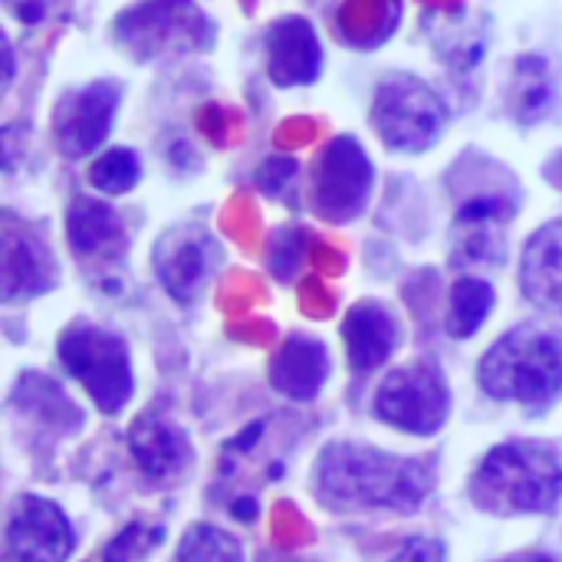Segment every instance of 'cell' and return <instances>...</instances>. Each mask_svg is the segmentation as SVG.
Here are the masks:
<instances>
[{
	"mask_svg": "<svg viewBox=\"0 0 562 562\" xmlns=\"http://www.w3.org/2000/svg\"><path fill=\"white\" fill-rule=\"evenodd\" d=\"M323 49L303 16H283L267 30V72L277 86H310L319 76Z\"/></svg>",
	"mask_w": 562,
	"mask_h": 562,
	"instance_id": "obj_14",
	"label": "cell"
},
{
	"mask_svg": "<svg viewBox=\"0 0 562 562\" xmlns=\"http://www.w3.org/2000/svg\"><path fill=\"white\" fill-rule=\"evenodd\" d=\"M389 562H448V550L441 540H431V537H412L405 540L395 557Z\"/></svg>",
	"mask_w": 562,
	"mask_h": 562,
	"instance_id": "obj_26",
	"label": "cell"
},
{
	"mask_svg": "<svg viewBox=\"0 0 562 562\" xmlns=\"http://www.w3.org/2000/svg\"><path fill=\"white\" fill-rule=\"evenodd\" d=\"M138 178H142V161L132 148H109L89 168V184L109 198L132 191L138 184Z\"/></svg>",
	"mask_w": 562,
	"mask_h": 562,
	"instance_id": "obj_23",
	"label": "cell"
},
{
	"mask_svg": "<svg viewBox=\"0 0 562 562\" xmlns=\"http://www.w3.org/2000/svg\"><path fill=\"white\" fill-rule=\"evenodd\" d=\"M66 231H69L72 254L79 260H89V263L92 260L109 263L125 247V227H122L119 214L105 201H95V198L72 201L69 217H66Z\"/></svg>",
	"mask_w": 562,
	"mask_h": 562,
	"instance_id": "obj_19",
	"label": "cell"
},
{
	"mask_svg": "<svg viewBox=\"0 0 562 562\" xmlns=\"http://www.w3.org/2000/svg\"><path fill=\"white\" fill-rule=\"evenodd\" d=\"M398 339H402L398 316L385 303L362 300L342 319V342H346L349 369L356 375H366L385 366L392 352L398 349Z\"/></svg>",
	"mask_w": 562,
	"mask_h": 562,
	"instance_id": "obj_13",
	"label": "cell"
},
{
	"mask_svg": "<svg viewBox=\"0 0 562 562\" xmlns=\"http://www.w3.org/2000/svg\"><path fill=\"white\" fill-rule=\"evenodd\" d=\"M231 514L240 517V520H254V517H257V504H254L250 497H244V501H237V504L231 507Z\"/></svg>",
	"mask_w": 562,
	"mask_h": 562,
	"instance_id": "obj_28",
	"label": "cell"
},
{
	"mask_svg": "<svg viewBox=\"0 0 562 562\" xmlns=\"http://www.w3.org/2000/svg\"><path fill=\"white\" fill-rule=\"evenodd\" d=\"M468 494L494 517L553 514L562 501L560 454L540 441L497 445L477 464Z\"/></svg>",
	"mask_w": 562,
	"mask_h": 562,
	"instance_id": "obj_2",
	"label": "cell"
},
{
	"mask_svg": "<svg viewBox=\"0 0 562 562\" xmlns=\"http://www.w3.org/2000/svg\"><path fill=\"white\" fill-rule=\"evenodd\" d=\"M477 382L497 402L553 405L562 395V333L543 323L510 329L484 352Z\"/></svg>",
	"mask_w": 562,
	"mask_h": 562,
	"instance_id": "obj_3",
	"label": "cell"
},
{
	"mask_svg": "<svg viewBox=\"0 0 562 562\" xmlns=\"http://www.w3.org/2000/svg\"><path fill=\"white\" fill-rule=\"evenodd\" d=\"M155 277L165 293L178 303H194L224 263V247L217 234L198 221L168 227L151 250Z\"/></svg>",
	"mask_w": 562,
	"mask_h": 562,
	"instance_id": "obj_7",
	"label": "cell"
},
{
	"mask_svg": "<svg viewBox=\"0 0 562 562\" xmlns=\"http://www.w3.org/2000/svg\"><path fill=\"white\" fill-rule=\"evenodd\" d=\"M165 540V530L161 527H142V524H132L128 530H122L112 543H109V550H105V557L102 562H135L142 560L151 547H158Z\"/></svg>",
	"mask_w": 562,
	"mask_h": 562,
	"instance_id": "obj_24",
	"label": "cell"
},
{
	"mask_svg": "<svg viewBox=\"0 0 562 562\" xmlns=\"http://www.w3.org/2000/svg\"><path fill=\"white\" fill-rule=\"evenodd\" d=\"M494 562H557L553 557H547V553H514V557H504V560H494Z\"/></svg>",
	"mask_w": 562,
	"mask_h": 562,
	"instance_id": "obj_29",
	"label": "cell"
},
{
	"mask_svg": "<svg viewBox=\"0 0 562 562\" xmlns=\"http://www.w3.org/2000/svg\"><path fill=\"white\" fill-rule=\"evenodd\" d=\"M372 194V161L352 135H339L316 175H313V204L326 221H352L366 211Z\"/></svg>",
	"mask_w": 562,
	"mask_h": 562,
	"instance_id": "obj_9",
	"label": "cell"
},
{
	"mask_svg": "<svg viewBox=\"0 0 562 562\" xmlns=\"http://www.w3.org/2000/svg\"><path fill=\"white\" fill-rule=\"evenodd\" d=\"M115 36L138 59H151L171 49L207 46L211 26L191 0H148L119 16Z\"/></svg>",
	"mask_w": 562,
	"mask_h": 562,
	"instance_id": "obj_8",
	"label": "cell"
},
{
	"mask_svg": "<svg viewBox=\"0 0 562 562\" xmlns=\"http://www.w3.org/2000/svg\"><path fill=\"white\" fill-rule=\"evenodd\" d=\"M435 491V464L359 441H333L313 468V494L326 510L418 514Z\"/></svg>",
	"mask_w": 562,
	"mask_h": 562,
	"instance_id": "obj_1",
	"label": "cell"
},
{
	"mask_svg": "<svg viewBox=\"0 0 562 562\" xmlns=\"http://www.w3.org/2000/svg\"><path fill=\"white\" fill-rule=\"evenodd\" d=\"M494 310V286L474 273H464L451 286V303H448V319L445 329L454 339H471L491 316Z\"/></svg>",
	"mask_w": 562,
	"mask_h": 562,
	"instance_id": "obj_21",
	"label": "cell"
},
{
	"mask_svg": "<svg viewBox=\"0 0 562 562\" xmlns=\"http://www.w3.org/2000/svg\"><path fill=\"white\" fill-rule=\"evenodd\" d=\"M178 562H247L244 547L234 533L211 527V524H194L181 543H178Z\"/></svg>",
	"mask_w": 562,
	"mask_h": 562,
	"instance_id": "obj_22",
	"label": "cell"
},
{
	"mask_svg": "<svg viewBox=\"0 0 562 562\" xmlns=\"http://www.w3.org/2000/svg\"><path fill=\"white\" fill-rule=\"evenodd\" d=\"M76 550V530L59 504L23 494L7 517V553L13 562H66Z\"/></svg>",
	"mask_w": 562,
	"mask_h": 562,
	"instance_id": "obj_10",
	"label": "cell"
},
{
	"mask_svg": "<svg viewBox=\"0 0 562 562\" xmlns=\"http://www.w3.org/2000/svg\"><path fill=\"white\" fill-rule=\"evenodd\" d=\"M119 109V86L115 82H89L59 99L53 112V138L66 158L92 155L112 132Z\"/></svg>",
	"mask_w": 562,
	"mask_h": 562,
	"instance_id": "obj_12",
	"label": "cell"
},
{
	"mask_svg": "<svg viewBox=\"0 0 562 562\" xmlns=\"http://www.w3.org/2000/svg\"><path fill=\"white\" fill-rule=\"evenodd\" d=\"M10 7V13L20 20V23H40L46 16V7L49 0H3Z\"/></svg>",
	"mask_w": 562,
	"mask_h": 562,
	"instance_id": "obj_27",
	"label": "cell"
},
{
	"mask_svg": "<svg viewBox=\"0 0 562 562\" xmlns=\"http://www.w3.org/2000/svg\"><path fill=\"white\" fill-rule=\"evenodd\" d=\"M326 379L329 352L319 339L310 336H290L270 366V385L293 402H313L323 392Z\"/></svg>",
	"mask_w": 562,
	"mask_h": 562,
	"instance_id": "obj_18",
	"label": "cell"
},
{
	"mask_svg": "<svg viewBox=\"0 0 562 562\" xmlns=\"http://www.w3.org/2000/svg\"><path fill=\"white\" fill-rule=\"evenodd\" d=\"M520 290L537 310L562 316V221L543 224L527 240L520 260Z\"/></svg>",
	"mask_w": 562,
	"mask_h": 562,
	"instance_id": "obj_17",
	"label": "cell"
},
{
	"mask_svg": "<svg viewBox=\"0 0 562 562\" xmlns=\"http://www.w3.org/2000/svg\"><path fill=\"white\" fill-rule=\"evenodd\" d=\"M514 214L517 204L507 194H477L464 201L451 231V260L458 267H501L507 260V231Z\"/></svg>",
	"mask_w": 562,
	"mask_h": 562,
	"instance_id": "obj_11",
	"label": "cell"
},
{
	"mask_svg": "<svg viewBox=\"0 0 562 562\" xmlns=\"http://www.w3.org/2000/svg\"><path fill=\"white\" fill-rule=\"evenodd\" d=\"M296 178V161L293 158H270L260 165L257 171V184L270 194V198H280Z\"/></svg>",
	"mask_w": 562,
	"mask_h": 562,
	"instance_id": "obj_25",
	"label": "cell"
},
{
	"mask_svg": "<svg viewBox=\"0 0 562 562\" xmlns=\"http://www.w3.org/2000/svg\"><path fill=\"white\" fill-rule=\"evenodd\" d=\"M375 415L405 435L431 438L451 415V392L441 372L428 362H412L385 375L375 392Z\"/></svg>",
	"mask_w": 562,
	"mask_h": 562,
	"instance_id": "obj_6",
	"label": "cell"
},
{
	"mask_svg": "<svg viewBox=\"0 0 562 562\" xmlns=\"http://www.w3.org/2000/svg\"><path fill=\"white\" fill-rule=\"evenodd\" d=\"M372 125L389 148L418 155L441 138L448 125V105L425 79L412 72H392L375 89Z\"/></svg>",
	"mask_w": 562,
	"mask_h": 562,
	"instance_id": "obj_5",
	"label": "cell"
},
{
	"mask_svg": "<svg viewBox=\"0 0 562 562\" xmlns=\"http://www.w3.org/2000/svg\"><path fill=\"white\" fill-rule=\"evenodd\" d=\"M557 102V82L553 72L547 66V59L540 56H520L517 69H514V82H510V112L517 122L533 125L540 119L550 115Z\"/></svg>",
	"mask_w": 562,
	"mask_h": 562,
	"instance_id": "obj_20",
	"label": "cell"
},
{
	"mask_svg": "<svg viewBox=\"0 0 562 562\" xmlns=\"http://www.w3.org/2000/svg\"><path fill=\"white\" fill-rule=\"evenodd\" d=\"M56 257L40 237L7 221L3 227V300H33L56 286Z\"/></svg>",
	"mask_w": 562,
	"mask_h": 562,
	"instance_id": "obj_15",
	"label": "cell"
},
{
	"mask_svg": "<svg viewBox=\"0 0 562 562\" xmlns=\"http://www.w3.org/2000/svg\"><path fill=\"white\" fill-rule=\"evenodd\" d=\"M128 448H132L135 464L151 481L181 477L194 461V448H191L188 435L178 425H171L168 418H158V415H142L132 425Z\"/></svg>",
	"mask_w": 562,
	"mask_h": 562,
	"instance_id": "obj_16",
	"label": "cell"
},
{
	"mask_svg": "<svg viewBox=\"0 0 562 562\" xmlns=\"http://www.w3.org/2000/svg\"><path fill=\"white\" fill-rule=\"evenodd\" d=\"M59 359L66 372L89 392L99 412L119 415L128 405L135 375L122 336L92 323H76L59 336Z\"/></svg>",
	"mask_w": 562,
	"mask_h": 562,
	"instance_id": "obj_4",
	"label": "cell"
}]
</instances>
